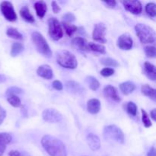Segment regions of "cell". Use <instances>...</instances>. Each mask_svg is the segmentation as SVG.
<instances>
[{
	"mask_svg": "<svg viewBox=\"0 0 156 156\" xmlns=\"http://www.w3.org/2000/svg\"><path fill=\"white\" fill-rule=\"evenodd\" d=\"M41 145L50 156H67L66 148L64 143L53 136H44L41 140Z\"/></svg>",
	"mask_w": 156,
	"mask_h": 156,
	"instance_id": "1",
	"label": "cell"
},
{
	"mask_svg": "<svg viewBox=\"0 0 156 156\" xmlns=\"http://www.w3.org/2000/svg\"><path fill=\"white\" fill-rule=\"evenodd\" d=\"M135 30L139 39L143 44H152L155 41V32L152 27L139 23L135 26Z\"/></svg>",
	"mask_w": 156,
	"mask_h": 156,
	"instance_id": "2",
	"label": "cell"
},
{
	"mask_svg": "<svg viewBox=\"0 0 156 156\" xmlns=\"http://www.w3.org/2000/svg\"><path fill=\"white\" fill-rule=\"evenodd\" d=\"M56 62L63 68L74 69L77 67L78 61L75 55L68 50H59L56 53Z\"/></svg>",
	"mask_w": 156,
	"mask_h": 156,
	"instance_id": "3",
	"label": "cell"
},
{
	"mask_svg": "<svg viewBox=\"0 0 156 156\" xmlns=\"http://www.w3.org/2000/svg\"><path fill=\"white\" fill-rule=\"evenodd\" d=\"M31 39L36 47L37 50L44 56L50 58L52 56V51L49 44L44 37L41 33L37 31H34L31 34Z\"/></svg>",
	"mask_w": 156,
	"mask_h": 156,
	"instance_id": "4",
	"label": "cell"
},
{
	"mask_svg": "<svg viewBox=\"0 0 156 156\" xmlns=\"http://www.w3.org/2000/svg\"><path fill=\"white\" fill-rule=\"evenodd\" d=\"M104 137L106 140L113 141L123 144L124 143L125 137L123 131L116 125H108L104 128Z\"/></svg>",
	"mask_w": 156,
	"mask_h": 156,
	"instance_id": "5",
	"label": "cell"
},
{
	"mask_svg": "<svg viewBox=\"0 0 156 156\" xmlns=\"http://www.w3.org/2000/svg\"><path fill=\"white\" fill-rule=\"evenodd\" d=\"M48 33L53 41H59L63 36V30L60 23L56 18H50L48 20Z\"/></svg>",
	"mask_w": 156,
	"mask_h": 156,
	"instance_id": "6",
	"label": "cell"
},
{
	"mask_svg": "<svg viewBox=\"0 0 156 156\" xmlns=\"http://www.w3.org/2000/svg\"><path fill=\"white\" fill-rule=\"evenodd\" d=\"M0 10L2 14L7 21L13 22L17 20L16 12H15L13 5L11 2L3 1L0 4Z\"/></svg>",
	"mask_w": 156,
	"mask_h": 156,
	"instance_id": "7",
	"label": "cell"
},
{
	"mask_svg": "<svg viewBox=\"0 0 156 156\" xmlns=\"http://www.w3.org/2000/svg\"><path fill=\"white\" fill-rule=\"evenodd\" d=\"M42 117L46 122L51 123H59L62 120V115L54 108H47L42 113Z\"/></svg>",
	"mask_w": 156,
	"mask_h": 156,
	"instance_id": "8",
	"label": "cell"
},
{
	"mask_svg": "<svg viewBox=\"0 0 156 156\" xmlns=\"http://www.w3.org/2000/svg\"><path fill=\"white\" fill-rule=\"evenodd\" d=\"M107 33V27L104 23H98L94 25V30L92 32V38L95 41L101 44L107 43V39L105 37Z\"/></svg>",
	"mask_w": 156,
	"mask_h": 156,
	"instance_id": "9",
	"label": "cell"
},
{
	"mask_svg": "<svg viewBox=\"0 0 156 156\" xmlns=\"http://www.w3.org/2000/svg\"><path fill=\"white\" fill-rule=\"evenodd\" d=\"M117 47L123 50H129L132 49L133 41L129 34H123L117 39Z\"/></svg>",
	"mask_w": 156,
	"mask_h": 156,
	"instance_id": "10",
	"label": "cell"
},
{
	"mask_svg": "<svg viewBox=\"0 0 156 156\" xmlns=\"http://www.w3.org/2000/svg\"><path fill=\"white\" fill-rule=\"evenodd\" d=\"M125 9L134 15H140L143 11V5L140 1H122Z\"/></svg>",
	"mask_w": 156,
	"mask_h": 156,
	"instance_id": "11",
	"label": "cell"
},
{
	"mask_svg": "<svg viewBox=\"0 0 156 156\" xmlns=\"http://www.w3.org/2000/svg\"><path fill=\"white\" fill-rule=\"evenodd\" d=\"M66 88L69 93L76 95H80L85 91V88L81 84L76 81H68L66 83Z\"/></svg>",
	"mask_w": 156,
	"mask_h": 156,
	"instance_id": "12",
	"label": "cell"
},
{
	"mask_svg": "<svg viewBox=\"0 0 156 156\" xmlns=\"http://www.w3.org/2000/svg\"><path fill=\"white\" fill-rule=\"evenodd\" d=\"M104 94H105V97L114 101L120 102L121 101L118 93H117V88L111 85H108L105 87V88H104Z\"/></svg>",
	"mask_w": 156,
	"mask_h": 156,
	"instance_id": "13",
	"label": "cell"
},
{
	"mask_svg": "<svg viewBox=\"0 0 156 156\" xmlns=\"http://www.w3.org/2000/svg\"><path fill=\"white\" fill-rule=\"evenodd\" d=\"M88 146L92 151H97L101 147V141L99 137L94 133H88L86 137Z\"/></svg>",
	"mask_w": 156,
	"mask_h": 156,
	"instance_id": "14",
	"label": "cell"
},
{
	"mask_svg": "<svg viewBox=\"0 0 156 156\" xmlns=\"http://www.w3.org/2000/svg\"><path fill=\"white\" fill-rule=\"evenodd\" d=\"M37 74L43 79L50 80L53 78V73L51 67L49 65H42L37 69Z\"/></svg>",
	"mask_w": 156,
	"mask_h": 156,
	"instance_id": "15",
	"label": "cell"
},
{
	"mask_svg": "<svg viewBox=\"0 0 156 156\" xmlns=\"http://www.w3.org/2000/svg\"><path fill=\"white\" fill-rule=\"evenodd\" d=\"M12 135L8 133H0V156L3 155L6 146L12 142Z\"/></svg>",
	"mask_w": 156,
	"mask_h": 156,
	"instance_id": "16",
	"label": "cell"
},
{
	"mask_svg": "<svg viewBox=\"0 0 156 156\" xmlns=\"http://www.w3.org/2000/svg\"><path fill=\"white\" fill-rule=\"evenodd\" d=\"M87 110L91 114H96L101 110V102L98 99H91L87 103Z\"/></svg>",
	"mask_w": 156,
	"mask_h": 156,
	"instance_id": "17",
	"label": "cell"
},
{
	"mask_svg": "<svg viewBox=\"0 0 156 156\" xmlns=\"http://www.w3.org/2000/svg\"><path fill=\"white\" fill-rule=\"evenodd\" d=\"M72 44L78 50H82V51H88L89 50L86 41L84 38L80 37H75L72 41Z\"/></svg>",
	"mask_w": 156,
	"mask_h": 156,
	"instance_id": "18",
	"label": "cell"
},
{
	"mask_svg": "<svg viewBox=\"0 0 156 156\" xmlns=\"http://www.w3.org/2000/svg\"><path fill=\"white\" fill-rule=\"evenodd\" d=\"M144 71L145 74L146 75L149 79L155 81L156 79V70L155 66L149 62H146L144 63Z\"/></svg>",
	"mask_w": 156,
	"mask_h": 156,
	"instance_id": "19",
	"label": "cell"
},
{
	"mask_svg": "<svg viewBox=\"0 0 156 156\" xmlns=\"http://www.w3.org/2000/svg\"><path fill=\"white\" fill-rule=\"evenodd\" d=\"M120 89L123 94L128 95V94L133 92L134 90L136 89V85L133 82H130V81H127V82H123V83L120 84Z\"/></svg>",
	"mask_w": 156,
	"mask_h": 156,
	"instance_id": "20",
	"label": "cell"
},
{
	"mask_svg": "<svg viewBox=\"0 0 156 156\" xmlns=\"http://www.w3.org/2000/svg\"><path fill=\"white\" fill-rule=\"evenodd\" d=\"M34 9L36 11L37 15L39 18H43L45 15L47 10V4L44 1H37L34 4Z\"/></svg>",
	"mask_w": 156,
	"mask_h": 156,
	"instance_id": "21",
	"label": "cell"
},
{
	"mask_svg": "<svg viewBox=\"0 0 156 156\" xmlns=\"http://www.w3.org/2000/svg\"><path fill=\"white\" fill-rule=\"evenodd\" d=\"M20 15H21V18L24 20L25 21L28 23H34V22L35 19L34 17L32 15V14L30 13V10H29L27 6H24L20 10Z\"/></svg>",
	"mask_w": 156,
	"mask_h": 156,
	"instance_id": "22",
	"label": "cell"
},
{
	"mask_svg": "<svg viewBox=\"0 0 156 156\" xmlns=\"http://www.w3.org/2000/svg\"><path fill=\"white\" fill-rule=\"evenodd\" d=\"M143 94L147 96L152 100L155 101V89L149 86V85H143L141 88Z\"/></svg>",
	"mask_w": 156,
	"mask_h": 156,
	"instance_id": "23",
	"label": "cell"
},
{
	"mask_svg": "<svg viewBox=\"0 0 156 156\" xmlns=\"http://www.w3.org/2000/svg\"><path fill=\"white\" fill-rule=\"evenodd\" d=\"M88 49L91 51L97 52V53H101V54H105L106 53V50H105V46L101 45L99 44H95V43L90 42L88 44Z\"/></svg>",
	"mask_w": 156,
	"mask_h": 156,
	"instance_id": "24",
	"label": "cell"
},
{
	"mask_svg": "<svg viewBox=\"0 0 156 156\" xmlns=\"http://www.w3.org/2000/svg\"><path fill=\"white\" fill-rule=\"evenodd\" d=\"M24 50V46L21 43H13L12 46V49H11V56L12 57H15V56H18L21 52Z\"/></svg>",
	"mask_w": 156,
	"mask_h": 156,
	"instance_id": "25",
	"label": "cell"
},
{
	"mask_svg": "<svg viewBox=\"0 0 156 156\" xmlns=\"http://www.w3.org/2000/svg\"><path fill=\"white\" fill-rule=\"evenodd\" d=\"M86 82L88 83V87L92 91H97L100 88V83L96 78L93 76H88L86 78Z\"/></svg>",
	"mask_w": 156,
	"mask_h": 156,
	"instance_id": "26",
	"label": "cell"
},
{
	"mask_svg": "<svg viewBox=\"0 0 156 156\" xmlns=\"http://www.w3.org/2000/svg\"><path fill=\"white\" fill-rule=\"evenodd\" d=\"M100 62L102 65L105 66H111V67H117L120 66L119 62L116 59H112L111 57H104L100 59Z\"/></svg>",
	"mask_w": 156,
	"mask_h": 156,
	"instance_id": "27",
	"label": "cell"
},
{
	"mask_svg": "<svg viewBox=\"0 0 156 156\" xmlns=\"http://www.w3.org/2000/svg\"><path fill=\"white\" fill-rule=\"evenodd\" d=\"M62 27H63L66 34L69 37H71L72 35H73L75 32L77 31L78 30V27H76V25H74V24H71L70 23H67V22H64V21H62Z\"/></svg>",
	"mask_w": 156,
	"mask_h": 156,
	"instance_id": "28",
	"label": "cell"
},
{
	"mask_svg": "<svg viewBox=\"0 0 156 156\" xmlns=\"http://www.w3.org/2000/svg\"><path fill=\"white\" fill-rule=\"evenodd\" d=\"M6 34L11 38H13L15 40H22L23 36L16 28L15 27H10L6 31Z\"/></svg>",
	"mask_w": 156,
	"mask_h": 156,
	"instance_id": "29",
	"label": "cell"
},
{
	"mask_svg": "<svg viewBox=\"0 0 156 156\" xmlns=\"http://www.w3.org/2000/svg\"><path fill=\"white\" fill-rule=\"evenodd\" d=\"M7 101L12 107L14 108H18L21 105V99L17 95H9L8 96Z\"/></svg>",
	"mask_w": 156,
	"mask_h": 156,
	"instance_id": "30",
	"label": "cell"
},
{
	"mask_svg": "<svg viewBox=\"0 0 156 156\" xmlns=\"http://www.w3.org/2000/svg\"><path fill=\"white\" fill-rule=\"evenodd\" d=\"M126 111L129 115L135 117L137 114V106L135 103L132 101L128 102L126 105Z\"/></svg>",
	"mask_w": 156,
	"mask_h": 156,
	"instance_id": "31",
	"label": "cell"
},
{
	"mask_svg": "<svg viewBox=\"0 0 156 156\" xmlns=\"http://www.w3.org/2000/svg\"><path fill=\"white\" fill-rule=\"evenodd\" d=\"M156 5L154 2L148 3L146 6V12L152 18H155L156 15Z\"/></svg>",
	"mask_w": 156,
	"mask_h": 156,
	"instance_id": "32",
	"label": "cell"
},
{
	"mask_svg": "<svg viewBox=\"0 0 156 156\" xmlns=\"http://www.w3.org/2000/svg\"><path fill=\"white\" fill-rule=\"evenodd\" d=\"M142 119H143V123L144 124V126H146V128H149L150 126H152V121L150 120V118H149V115L146 113V111H144L143 109H142Z\"/></svg>",
	"mask_w": 156,
	"mask_h": 156,
	"instance_id": "33",
	"label": "cell"
},
{
	"mask_svg": "<svg viewBox=\"0 0 156 156\" xmlns=\"http://www.w3.org/2000/svg\"><path fill=\"white\" fill-rule=\"evenodd\" d=\"M145 53L146 56L149 58H155V47L153 46H146L144 48Z\"/></svg>",
	"mask_w": 156,
	"mask_h": 156,
	"instance_id": "34",
	"label": "cell"
},
{
	"mask_svg": "<svg viewBox=\"0 0 156 156\" xmlns=\"http://www.w3.org/2000/svg\"><path fill=\"white\" fill-rule=\"evenodd\" d=\"M21 92H22V90H21V88H18V87L13 86L9 88V89L6 91V94H7V96L16 95L17 94H21Z\"/></svg>",
	"mask_w": 156,
	"mask_h": 156,
	"instance_id": "35",
	"label": "cell"
},
{
	"mask_svg": "<svg viewBox=\"0 0 156 156\" xmlns=\"http://www.w3.org/2000/svg\"><path fill=\"white\" fill-rule=\"evenodd\" d=\"M115 71H114V69L109 68V67H105L101 71V75L104 77H109V76H113L114 74Z\"/></svg>",
	"mask_w": 156,
	"mask_h": 156,
	"instance_id": "36",
	"label": "cell"
},
{
	"mask_svg": "<svg viewBox=\"0 0 156 156\" xmlns=\"http://www.w3.org/2000/svg\"><path fill=\"white\" fill-rule=\"evenodd\" d=\"M62 19H63L64 22L70 23L76 21V16L73 13H71V12H68V13H66L62 16Z\"/></svg>",
	"mask_w": 156,
	"mask_h": 156,
	"instance_id": "37",
	"label": "cell"
},
{
	"mask_svg": "<svg viewBox=\"0 0 156 156\" xmlns=\"http://www.w3.org/2000/svg\"><path fill=\"white\" fill-rule=\"evenodd\" d=\"M52 85H53V88L57 91H62L63 89V85L61 83V82L58 80H55L52 84Z\"/></svg>",
	"mask_w": 156,
	"mask_h": 156,
	"instance_id": "38",
	"label": "cell"
},
{
	"mask_svg": "<svg viewBox=\"0 0 156 156\" xmlns=\"http://www.w3.org/2000/svg\"><path fill=\"white\" fill-rule=\"evenodd\" d=\"M104 4L107 6L108 8L110 9H114L117 5V2L114 1V0H110V1H104Z\"/></svg>",
	"mask_w": 156,
	"mask_h": 156,
	"instance_id": "39",
	"label": "cell"
},
{
	"mask_svg": "<svg viewBox=\"0 0 156 156\" xmlns=\"http://www.w3.org/2000/svg\"><path fill=\"white\" fill-rule=\"evenodd\" d=\"M51 5H52V9H53V12H54L55 14H57L58 12H60L61 9L59 7V5L57 4L56 1H53L51 2Z\"/></svg>",
	"mask_w": 156,
	"mask_h": 156,
	"instance_id": "40",
	"label": "cell"
},
{
	"mask_svg": "<svg viewBox=\"0 0 156 156\" xmlns=\"http://www.w3.org/2000/svg\"><path fill=\"white\" fill-rule=\"evenodd\" d=\"M6 117V112L4 109L2 108V107L0 106V125L3 123V121L5 120Z\"/></svg>",
	"mask_w": 156,
	"mask_h": 156,
	"instance_id": "41",
	"label": "cell"
},
{
	"mask_svg": "<svg viewBox=\"0 0 156 156\" xmlns=\"http://www.w3.org/2000/svg\"><path fill=\"white\" fill-rule=\"evenodd\" d=\"M147 156H156V152L155 146H152L147 153Z\"/></svg>",
	"mask_w": 156,
	"mask_h": 156,
	"instance_id": "42",
	"label": "cell"
},
{
	"mask_svg": "<svg viewBox=\"0 0 156 156\" xmlns=\"http://www.w3.org/2000/svg\"><path fill=\"white\" fill-rule=\"evenodd\" d=\"M8 156H20V152L17 150H12L9 152Z\"/></svg>",
	"mask_w": 156,
	"mask_h": 156,
	"instance_id": "43",
	"label": "cell"
},
{
	"mask_svg": "<svg viewBox=\"0 0 156 156\" xmlns=\"http://www.w3.org/2000/svg\"><path fill=\"white\" fill-rule=\"evenodd\" d=\"M150 116H151V117L152 118V120H156V117H155V116H156V110L155 109V108H154V109L152 110V111L150 112Z\"/></svg>",
	"mask_w": 156,
	"mask_h": 156,
	"instance_id": "44",
	"label": "cell"
},
{
	"mask_svg": "<svg viewBox=\"0 0 156 156\" xmlns=\"http://www.w3.org/2000/svg\"><path fill=\"white\" fill-rule=\"evenodd\" d=\"M6 81V77L4 75H0V83H2V82H5Z\"/></svg>",
	"mask_w": 156,
	"mask_h": 156,
	"instance_id": "45",
	"label": "cell"
},
{
	"mask_svg": "<svg viewBox=\"0 0 156 156\" xmlns=\"http://www.w3.org/2000/svg\"><path fill=\"white\" fill-rule=\"evenodd\" d=\"M20 156H30V155H29L27 152H22V153H20Z\"/></svg>",
	"mask_w": 156,
	"mask_h": 156,
	"instance_id": "46",
	"label": "cell"
}]
</instances>
